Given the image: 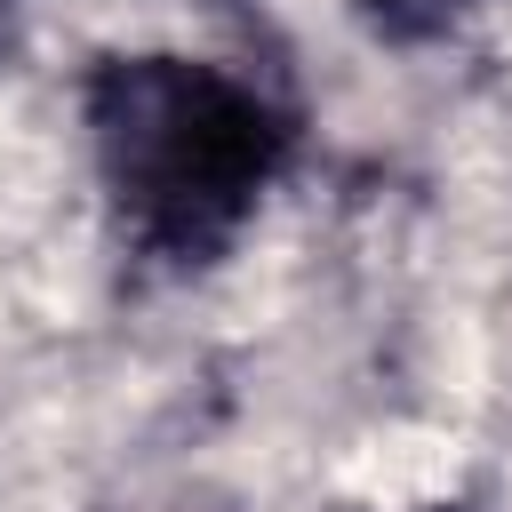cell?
I'll return each instance as SVG.
<instances>
[{"instance_id":"6da1fadb","label":"cell","mask_w":512,"mask_h":512,"mask_svg":"<svg viewBox=\"0 0 512 512\" xmlns=\"http://www.w3.org/2000/svg\"><path fill=\"white\" fill-rule=\"evenodd\" d=\"M88 128L112 208L160 256H216L288 144L256 88L184 56L104 64L88 88Z\"/></svg>"},{"instance_id":"7a4b0ae2","label":"cell","mask_w":512,"mask_h":512,"mask_svg":"<svg viewBox=\"0 0 512 512\" xmlns=\"http://www.w3.org/2000/svg\"><path fill=\"white\" fill-rule=\"evenodd\" d=\"M368 8V24L384 32V40H432V32H448L472 0H360Z\"/></svg>"},{"instance_id":"3957f363","label":"cell","mask_w":512,"mask_h":512,"mask_svg":"<svg viewBox=\"0 0 512 512\" xmlns=\"http://www.w3.org/2000/svg\"><path fill=\"white\" fill-rule=\"evenodd\" d=\"M432 512H480V504H432Z\"/></svg>"}]
</instances>
